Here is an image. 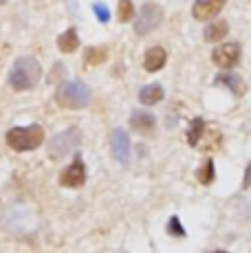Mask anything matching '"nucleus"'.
I'll use <instances>...</instances> for the list:
<instances>
[{
    "instance_id": "obj_4",
    "label": "nucleus",
    "mask_w": 251,
    "mask_h": 253,
    "mask_svg": "<svg viewBox=\"0 0 251 253\" xmlns=\"http://www.w3.org/2000/svg\"><path fill=\"white\" fill-rule=\"evenodd\" d=\"M161 20H163V9L159 7L157 2H146L137 16L134 31H137L139 36H148V33L154 31V29L161 24Z\"/></svg>"
},
{
    "instance_id": "obj_24",
    "label": "nucleus",
    "mask_w": 251,
    "mask_h": 253,
    "mask_svg": "<svg viewBox=\"0 0 251 253\" xmlns=\"http://www.w3.org/2000/svg\"><path fill=\"white\" fill-rule=\"evenodd\" d=\"M216 253H227V251H216Z\"/></svg>"
},
{
    "instance_id": "obj_20",
    "label": "nucleus",
    "mask_w": 251,
    "mask_h": 253,
    "mask_svg": "<svg viewBox=\"0 0 251 253\" xmlns=\"http://www.w3.org/2000/svg\"><path fill=\"white\" fill-rule=\"evenodd\" d=\"M93 11H95V16H97L99 22H108L110 20V11H108V7H106V4L95 2L93 4Z\"/></svg>"
},
{
    "instance_id": "obj_15",
    "label": "nucleus",
    "mask_w": 251,
    "mask_h": 253,
    "mask_svg": "<svg viewBox=\"0 0 251 253\" xmlns=\"http://www.w3.org/2000/svg\"><path fill=\"white\" fill-rule=\"evenodd\" d=\"M216 84H223L227 86L231 92H236V95H243L245 92V82L240 80L238 75H234V73H225V75H218L216 77Z\"/></svg>"
},
{
    "instance_id": "obj_3",
    "label": "nucleus",
    "mask_w": 251,
    "mask_h": 253,
    "mask_svg": "<svg viewBox=\"0 0 251 253\" xmlns=\"http://www.w3.org/2000/svg\"><path fill=\"white\" fill-rule=\"evenodd\" d=\"M44 141V130L40 126H27V128H11L7 132V143L16 152H29L42 145Z\"/></svg>"
},
{
    "instance_id": "obj_12",
    "label": "nucleus",
    "mask_w": 251,
    "mask_h": 253,
    "mask_svg": "<svg viewBox=\"0 0 251 253\" xmlns=\"http://www.w3.org/2000/svg\"><path fill=\"white\" fill-rule=\"evenodd\" d=\"M227 31H229V24H227L225 20H216V22H211L209 27L205 29L203 38H205V42H218V40H223V38L227 36Z\"/></svg>"
},
{
    "instance_id": "obj_23",
    "label": "nucleus",
    "mask_w": 251,
    "mask_h": 253,
    "mask_svg": "<svg viewBox=\"0 0 251 253\" xmlns=\"http://www.w3.org/2000/svg\"><path fill=\"white\" fill-rule=\"evenodd\" d=\"M4 2H7V0H0V4H4Z\"/></svg>"
},
{
    "instance_id": "obj_6",
    "label": "nucleus",
    "mask_w": 251,
    "mask_h": 253,
    "mask_svg": "<svg viewBox=\"0 0 251 253\" xmlns=\"http://www.w3.org/2000/svg\"><path fill=\"white\" fill-rule=\"evenodd\" d=\"M60 183L64 187H82L86 183V165L80 157L75 159L69 168H64V172L60 174Z\"/></svg>"
},
{
    "instance_id": "obj_2",
    "label": "nucleus",
    "mask_w": 251,
    "mask_h": 253,
    "mask_svg": "<svg viewBox=\"0 0 251 253\" xmlns=\"http://www.w3.org/2000/svg\"><path fill=\"white\" fill-rule=\"evenodd\" d=\"M55 101L62 108L82 110L90 104V88L80 80L64 82V84H60V88L55 92Z\"/></svg>"
},
{
    "instance_id": "obj_21",
    "label": "nucleus",
    "mask_w": 251,
    "mask_h": 253,
    "mask_svg": "<svg viewBox=\"0 0 251 253\" xmlns=\"http://www.w3.org/2000/svg\"><path fill=\"white\" fill-rule=\"evenodd\" d=\"M167 233H172V236H178V238H185V229L181 227V222H178L176 216L170 218V225H167Z\"/></svg>"
},
{
    "instance_id": "obj_9",
    "label": "nucleus",
    "mask_w": 251,
    "mask_h": 253,
    "mask_svg": "<svg viewBox=\"0 0 251 253\" xmlns=\"http://www.w3.org/2000/svg\"><path fill=\"white\" fill-rule=\"evenodd\" d=\"M227 0H194V7H192V13H194L196 20H209V18L218 16L223 11Z\"/></svg>"
},
{
    "instance_id": "obj_19",
    "label": "nucleus",
    "mask_w": 251,
    "mask_h": 253,
    "mask_svg": "<svg viewBox=\"0 0 251 253\" xmlns=\"http://www.w3.org/2000/svg\"><path fill=\"white\" fill-rule=\"evenodd\" d=\"M132 16H134L132 0H119V4H117V18H119V22H128Z\"/></svg>"
},
{
    "instance_id": "obj_22",
    "label": "nucleus",
    "mask_w": 251,
    "mask_h": 253,
    "mask_svg": "<svg viewBox=\"0 0 251 253\" xmlns=\"http://www.w3.org/2000/svg\"><path fill=\"white\" fill-rule=\"evenodd\" d=\"M247 187H251V163L245 169V178H243V189H247Z\"/></svg>"
},
{
    "instance_id": "obj_8",
    "label": "nucleus",
    "mask_w": 251,
    "mask_h": 253,
    "mask_svg": "<svg viewBox=\"0 0 251 253\" xmlns=\"http://www.w3.org/2000/svg\"><path fill=\"white\" fill-rule=\"evenodd\" d=\"M110 148H113V157L117 159L119 163H128L130 159V139L126 134V130L115 128L113 134H110Z\"/></svg>"
},
{
    "instance_id": "obj_7",
    "label": "nucleus",
    "mask_w": 251,
    "mask_h": 253,
    "mask_svg": "<svg viewBox=\"0 0 251 253\" xmlns=\"http://www.w3.org/2000/svg\"><path fill=\"white\" fill-rule=\"evenodd\" d=\"M211 60H214V64L220 66V69H231V66H236L240 60V46L236 44V42L218 46L211 53Z\"/></svg>"
},
{
    "instance_id": "obj_11",
    "label": "nucleus",
    "mask_w": 251,
    "mask_h": 253,
    "mask_svg": "<svg viewBox=\"0 0 251 253\" xmlns=\"http://www.w3.org/2000/svg\"><path fill=\"white\" fill-rule=\"evenodd\" d=\"M166 60H167V53L161 46H152V48H148L146 57H143V69L148 73H157L159 69L166 66Z\"/></svg>"
},
{
    "instance_id": "obj_16",
    "label": "nucleus",
    "mask_w": 251,
    "mask_h": 253,
    "mask_svg": "<svg viewBox=\"0 0 251 253\" xmlns=\"http://www.w3.org/2000/svg\"><path fill=\"white\" fill-rule=\"evenodd\" d=\"M203 130H205V121H203L201 117L192 119V126H190V130H187V143H190L192 148H196V145L201 143V139H203Z\"/></svg>"
},
{
    "instance_id": "obj_14",
    "label": "nucleus",
    "mask_w": 251,
    "mask_h": 253,
    "mask_svg": "<svg viewBox=\"0 0 251 253\" xmlns=\"http://www.w3.org/2000/svg\"><path fill=\"white\" fill-rule=\"evenodd\" d=\"M77 46H80V38H77L75 29H69V31H64L57 38V48H60L62 53H73V51H77Z\"/></svg>"
},
{
    "instance_id": "obj_1",
    "label": "nucleus",
    "mask_w": 251,
    "mask_h": 253,
    "mask_svg": "<svg viewBox=\"0 0 251 253\" xmlns=\"http://www.w3.org/2000/svg\"><path fill=\"white\" fill-rule=\"evenodd\" d=\"M42 77V66L36 57H18L13 62L11 71H9V86L13 90H31L33 86L40 82Z\"/></svg>"
},
{
    "instance_id": "obj_5",
    "label": "nucleus",
    "mask_w": 251,
    "mask_h": 253,
    "mask_svg": "<svg viewBox=\"0 0 251 253\" xmlns=\"http://www.w3.org/2000/svg\"><path fill=\"white\" fill-rule=\"evenodd\" d=\"M77 145H80V130L69 128V130H64V132L55 134V137L51 139L49 154L53 159H62V157H66L69 152H73Z\"/></svg>"
},
{
    "instance_id": "obj_10",
    "label": "nucleus",
    "mask_w": 251,
    "mask_h": 253,
    "mask_svg": "<svg viewBox=\"0 0 251 253\" xmlns=\"http://www.w3.org/2000/svg\"><path fill=\"white\" fill-rule=\"evenodd\" d=\"M130 126H132L134 132L139 134H152L154 128H157V119L150 113H143V110H137L130 117Z\"/></svg>"
},
{
    "instance_id": "obj_17",
    "label": "nucleus",
    "mask_w": 251,
    "mask_h": 253,
    "mask_svg": "<svg viewBox=\"0 0 251 253\" xmlns=\"http://www.w3.org/2000/svg\"><path fill=\"white\" fill-rule=\"evenodd\" d=\"M104 62H106V48H101V46L86 48V53H84L86 66H97V64H104Z\"/></svg>"
},
{
    "instance_id": "obj_18",
    "label": "nucleus",
    "mask_w": 251,
    "mask_h": 253,
    "mask_svg": "<svg viewBox=\"0 0 251 253\" xmlns=\"http://www.w3.org/2000/svg\"><path fill=\"white\" fill-rule=\"evenodd\" d=\"M196 178H199L201 185H209L211 181H214V161H211V159H207V161L199 168Z\"/></svg>"
},
{
    "instance_id": "obj_13",
    "label": "nucleus",
    "mask_w": 251,
    "mask_h": 253,
    "mask_svg": "<svg viewBox=\"0 0 251 253\" xmlns=\"http://www.w3.org/2000/svg\"><path fill=\"white\" fill-rule=\"evenodd\" d=\"M161 99H163V88L159 84H150V86H146V88H141V92H139V101H141L143 106H154Z\"/></svg>"
}]
</instances>
